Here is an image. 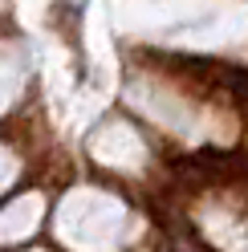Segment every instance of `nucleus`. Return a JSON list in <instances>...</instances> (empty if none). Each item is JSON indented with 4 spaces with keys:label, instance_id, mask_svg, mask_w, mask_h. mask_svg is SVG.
I'll return each mask as SVG.
<instances>
[]
</instances>
